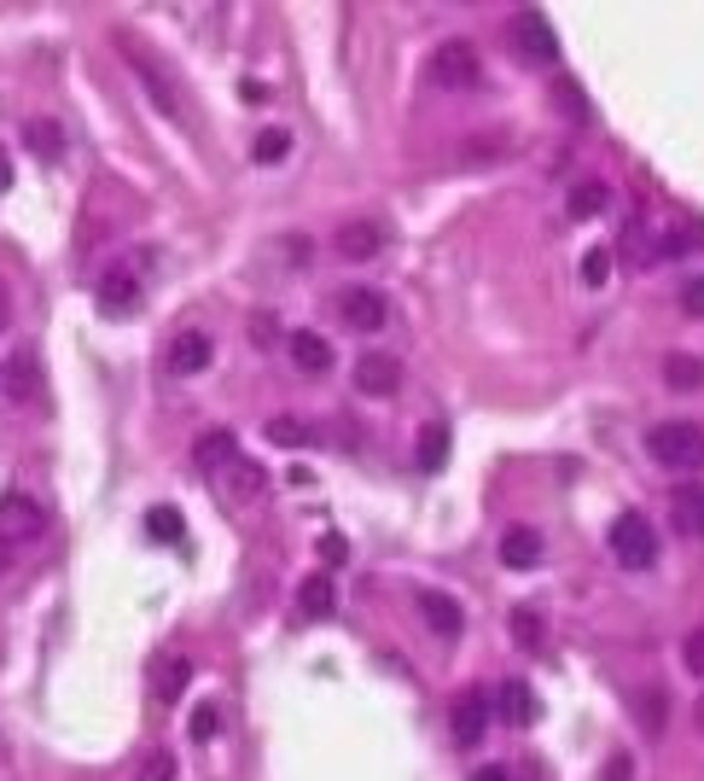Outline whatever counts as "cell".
<instances>
[{
    "label": "cell",
    "instance_id": "25",
    "mask_svg": "<svg viewBox=\"0 0 704 781\" xmlns=\"http://www.w3.org/2000/svg\"><path fill=\"white\" fill-rule=\"evenodd\" d=\"M675 520H681V531H693V537H704V484L675 490Z\"/></svg>",
    "mask_w": 704,
    "mask_h": 781
},
{
    "label": "cell",
    "instance_id": "32",
    "mask_svg": "<svg viewBox=\"0 0 704 781\" xmlns=\"http://www.w3.org/2000/svg\"><path fill=\"white\" fill-rule=\"evenodd\" d=\"M606 280H611V252H606V245H594V252L583 257V286H588V292H599Z\"/></svg>",
    "mask_w": 704,
    "mask_h": 781
},
{
    "label": "cell",
    "instance_id": "41",
    "mask_svg": "<svg viewBox=\"0 0 704 781\" xmlns=\"http://www.w3.org/2000/svg\"><path fill=\"white\" fill-rule=\"evenodd\" d=\"M0 193H12V158L0 152Z\"/></svg>",
    "mask_w": 704,
    "mask_h": 781
},
{
    "label": "cell",
    "instance_id": "35",
    "mask_svg": "<svg viewBox=\"0 0 704 781\" xmlns=\"http://www.w3.org/2000/svg\"><path fill=\"white\" fill-rule=\"evenodd\" d=\"M681 660H687V671H693V676H704V624H698V630H687V642H681Z\"/></svg>",
    "mask_w": 704,
    "mask_h": 781
},
{
    "label": "cell",
    "instance_id": "34",
    "mask_svg": "<svg viewBox=\"0 0 704 781\" xmlns=\"http://www.w3.org/2000/svg\"><path fill=\"white\" fill-rule=\"evenodd\" d=\"M681 315H693V321H704V275H693V280H681Z\"/></svg>",
    "mask_w": 704,
    "mask_h": 781
},
{
    "label": "cell",
    "instance_id": "28",
    "mask_svg": "<svg viewBox=\"0 0 704 781\" xmlns=\"http://www.w3.org/2000/svg\"><path fill=\"white\" fill-rule=\"evenodd\" d=\"M147 531H152L158 543H181V537H186L181 507H152V513H147Z\"/></svg>",
    "mask_w": 704,
    "mask_h": 781
},
{
    "label": "cell",
    "instance_id": "17",
    "mask_svg": "<svg viewBox=\"0 0 704 781\" xmlns=\"http://www.w3.org/2000/svg\"><path fill=\"white\" fill-rule=\"evenodd\" d=\"M186 683H193V665H186V660H158V671H152V700L170 706Z\"/></svg>",
    "mask_w": 704,
    "mask_h": 781
},
{
    "label": "cell",
    "instance_id": "21",
    "mask_svg": "<svg viewBox=\"0 0 704 781\" xmlns=\"http://www.w3.org/2000/svg\"><path fill=\"white\" fill-rule=\"evenodd\" d=\"M239 456V438L234 431H204V438L193 443V461L198 467H221V461H234Z\"/></svg>",
    "mask_w": 704,
    "mask_h": 781
},
{
    "label": "cell",
    "instance_id": "4",
    "mask_svg": "<svg viewBox=\"0 0 704 781\" xmlns=\"http://www.w3.org/2000/svg\"><path fill=\"white\" fill-rule=\"evenodd\" d=\"M507 35H512V47H519L530 65H553V58H559V35H553V24H548L535 7H519V12H512Z\"/></svg>",
    "mask_w": 704,
    "mask_h": 781
},
{
    "label": "cell",
    "instance_id": "20",
    "mask_svg": "<svg viewBox=\"0 0 704 781\" xmlns=\"http://www.w3.org/2000/svg\"><path fill=\"white\" fill-rule=\"evenodd\" d=\"M606 181H576V188H571V199H565V211L576 216V222H588V216H599V211H606Z\"/></svg>",
    "mask_w": 704,
    "mask_h": 781
},
{
    "label": "cell",
    "instance_id": "15",
    "mask_svg": "<svg viewBox=\"0 0 704 781\" xmlns=\"http://www.w3.org/2000/svg\"><path fill=\"white\" fill-rule=\"evenodd\" d=\"M501 566H512V571H535V566H542V537H535L530 525H512L507 537H501Z\"/></svg>",
    "mask_w": 704,
    "mask_h": 781
},
{
    "label": "cell",
    "instance_id": "1",
    "mask_svg": "<svg viewBox=\"0 0 704 781\" xmlns=\"http://www.w3.org/2000/svg\"><path fill=\"white\" fill-rule=\"evenodd\" d=\"M647 449L658 467L670 472H698L704 467V426L698 420H658L647 431Z\"/></svg>",
    "mask_w": 704,
    "mask_h": 781
},
{
    "label": "cell",
    "instance_id": "12",
    "mask_svg": "<svg viewBox=\"0 0 704 781\" xmlns=\"http://www.w3.org/2000/svg\"><path fill=\"white\" fill-rule=\"evenodd\" d=\"M129 71H134L140 82H147V94H152V106H158V111H170V117H181V94H175V82H170V76H163V71L152 65V58H147V53H129Z\"/></svg>",
    "mask_w": 704,
    "mask_h": 781
},
{
    "label": "cell",
    "instance_id": "7",
    "mask_svg": "<svg viewBox=\"0 0 704 781\" xmlns=\"http://www.w3.org/2000/svg\"><path fill=\"white\" fill-rule=\"evenodd\" d=\"M338 315L356 327V333H379V327L390 321V303H385V292H372V286H349V292L338 298Z\"/></svg>",
    "mask_w": 704,
    "mask_h": 781
},
{
    "label": "cell",
    "instance_id": "36",
    "mask_svg": "<svg viewBox=\"0 0 704 781\" xmlns=\"http://www.w3.org/2000/svg\"><path fill=\"white\" fill-rule=\"evenodd\" d=\"M599 781H635V752H611L606 770H599Z\"/></svg>",
    "mask_w": 704,
    "mask_h": 781
},
{
    "label": "cell",
    "instance_id": "22",
    "mask_svg": "<svg viewBox=\"0 0 704 781\" xmlns=\"http://www.w3.org/2000/svg\"><path fill=\"white\" fill-rule=\"evenodd\" d=\"M635 706H640V724H647V735H664V724H670V694L664 688H640L635 694Z\"/></svg>",
    "mask_w": 704,
    "mask_h": 781
},
{
    "label": "cell",
    "instance_id": "26",
    "mask_svg": "<svg viewBox=\"0 0 704 781\" xmlns=\"http://www.w3.org/2000/svg\"><path fill=\"white\" fill-rule=\"evenodd\" d=\"M24 140H30L41 158H58V152H65V135H58V122H47V117H30V122H24Z\"/></svg>",
    "mask_w": 704,
    "mask_h": 781
},
{
    "label": "cell",
    "instance_id": "23",
    "mask_svg": "<svg viewBox=\"0 0 704 781\" xmlns=\"http://www.w3.org/2000/svg\"><path fill=\"white\" fill-rule=\"evenodd\" d=\"M297 607L308 612V619H326V612H333V578H326V571H315V578H303V589H297Z\"/></svg>",
    "mask_w": 704,
    "mask_h": 781
},
{
    "label": "cell",
    "instance_id": "29",
    "mask_svg": "<svg viewBox=\"0 0 704 781\" xmlns=\"http://www.w3.org/2000/svg\"><path fill=\"white\" fill-rule=\"evenodd\" d=\"M186 735H193V741H216V735H221V706H216V700L193 706V717H186Z\"/></svg>",
    "mask_w": 704,
    "mask_h": 781
},
{
    "label": "cell",
    "instance_id": "5",
    "mask_svg": "<svg viewBox=\"0 0 704 781\" xmlns=\"http://www.w3.org/2000/svg\"><path fill=\"white\" fill-rule=\"evenodd\" d=\"M489 717H495L489 694H484V688H466L461 700H454V712H448L454 741H461V747H478V741H484V729H489Z\"/></svg>",
    "mask_w": 704,
    "mask_h": 781
},
{
    "label": "cell",
    "instance_id": "39",
    "mask_svg": "<svg viewBox=\"0 0 704 781\" xmlns=\"http://www.w3.org/2000/svg\"><path fill=\"white\" fill-rule=\"evenodd\" d=\"M239 94L251 99V106H262V99H268V88H262V82H239Z\"/></svg>",
    "mask_w": 704,
    "mask_h": 781
},
{
    "label": "cell",
    "instance_id": "31",
    "mask_svg": "<svg viewBox=\"0 0 704 781\" xmlns=\"http://www.w3.org/2000/svg\"><path fill=\"white\" fill-rule=\"evenodd\" d=\"M285 152H292V135H285V129H262V135L251 140V158H257V163H280Z\"/></svg>",
    "mask_w": 704,
    "mask_h": 781
},
{
    "label": "cell",
    "instance_id": "37",
    "mask_svg": "<svg viewBox=\"0 0 704 781\" xmlns=\"http://www.w3.org/2000/svg\"><path fill=\"white\" fill-rule=\"evenodd\" d=\"M274 339H280V321H274V315H257V321H251V344H262V351H268Z\"/></svg>",
    "mask_w": 704,
    "mask_h": 781
},
{
    "label": "cell",
    "instance_id": "43",
    "mask_svg": "<svg viewBox=\"0 0 704 781\" xmlns=\"http://www.w3.org/2000/svg\"><path fill=\"white\" fill-rule=\"evenodd\" d=\"M693 717H698V729H704V700H698V706H693Z\"/></svg>",
    "mask_w": 704,
    "mask_h": 781
},
{
    "label": "cell",
    "instance_id": "27",
    "mask_svg": "<svg viewBox=\"0 0 704 781\" xmlns=\"http://www.w3.org/2000/svg\"><path fill=\"white\" fill-rule=\"evenodd\" d=\"M268 438L285 449H303V443H315V426H303L297 415H280V420H268Z\"/></svg>",
    "mask_w": 704,
    "mask_h": 781
},
{
    "label": "cell",
    "instance_id": "38",
    "mask_svg": "<svg viewBox=\"0 0 704 781\" xmlns=\"http://www.w3.org/2000/svg\"><path fill=\"white\" fill-rule=\"evenodd\" d=\"M321 554H326V560L338 566V560H349V543L338 537V531H326V537H321Z\"/></svg>",
    "mask_w": 704,
    "mask_h": 781
},
{
    "label": "cell",
    "instance_id": "9",
    "mask_svg": "<svg viewBox=\"0 0 704 781\" xmlns=\"http://www.w3.org/2000/svg\"><path fill=\"white\" fill-rule=\"evenodd\" d=\"M210 356H216V344H210V333H198V327H186V333L170 339V374H181V379L204 374Z\"/></svg>",
    "mask_w": 704,
    "mask_h": 781
},
{
    "label": "cell",
    "instance_id": "11",
    "mask_svg": "<svg viewBox=\"0 0 704 781\" xmlns=\"http://www.w3.org/2000/svg\"><path fill=\"white\" fill-rule=\"evenodd\" d=\"M448 449H454L448 426L443 420H425L420 438H413V467H420V472H443L448 467Z\"/></svg>",
    "mask_w": 704,
    "mask_h": 781
},
{
    "label": "cell",
    "instance_id": "13",
    "mask_svg": "<svg viewBox=\"0 0 704 781\" xmlns=\"http://www.w3.org/2000/svg\"><path fill=\"white\" fill-rule=\"evenodd\" d=\"M338 252H344L349 263L379 257V252H385V228H379V222H344V228H338Z\"/></svg>",
    "mask_w": 704,
    "mask_h": 781
},
{
    "label": "cell",
    "instance_id": "8",
    "mask_svg": "<svg viewBox=\"0 0 704 781\" xmlns=\"http://www.w3.org/2000/svg\"><path fill=\"white\" fill-rule=\"evenodd\" d=\"M94 303H99L106 315H134V310H140V280H134V269H106V275H99Z\"/></svg>",
    "mask_w": 704,
    "mask_h": 781
},
{
    "label": "cell",
    "instance_id": "3",
    "mask_svg": "<svg viewBox=\"0 0 704 781\" xmlns=\"http://www.w3.org/2000/svg\"><path fill=\"white\" fill-rule=\"evenodd\" d=\"M431 76H437L443 88H478L484 82V53L472 47V41H443V47L431 53Z\"/></svg>",
    "mask_w": 704,
    "mask_h": 781
},
{
    "label": "cell",
    "instance_id": "10",
    "mask_svg": "<svg viewBox=\"0 0 704 781\" xmlns=\"http://www.w3.org/2000/svg\"><path fill=\"white\" fill-rule=\"evenodd\" d=\"M420 612H425L431 635H443V642H454V635L466 630V612H461V601H454V595H443V589H420Z\"/></svg>",
    "mask_w": 704,
    "mask_h": 781
},
{
    "label": "cell",
    "instance_id": "40",
    "mask_svg": "<svg viewBox=\"0 0 704 781\" xmlns=\"http://www.w3.org/2000/svg\"><path fill=\"white\" fill-rule=\"evenodd\" d=\"M472 781H507V770L501 764H484V770H472Z\"/></svg>",
    "mask_w": 704,
    "mask_h": 781
},
{
    "label": "cell",
    "instance_id": "42",
    "mask_svg": "<svg viewBox=\"0 0 704 781\" xmlns=\"http://www.w3.org/2000/svg\"><path fill=\"white\" fill-rule=\"evenodd\" d=\"M12 321V298H7V286H0V327Z\"/></svg>",
    "mask_w": 704,
    "mask_h": 781
},
{
    "label": "cell",
    "instance_id": "30",
    "mask_svg": "<svg viewBox=\"0 0 704 781\" xmlns=\"http://www.w3.org/2000/svg\"><path fill=\"white\" fill-rule=\"evenodd\" d=\"M553 99H559V111H565L571 122H588V99H583V88H576L571 76H559V82H553Z\"/></svg>",
    "mask_w": 704,
    "mask_h": 781
},
{
    "label": "cell",
    "instance_id": "2",
    "mask_svg": "<svg viewBox=\"0 0 704 781\" xmlns=\"http://www.w3.org/2000/svg\"><path fill=\"white\" fill-rule=\"evenodd\" d=\"M606 543L617 554V566H629V571L658 566V531H652V520H640V513H617Z\"/></svg>",
    "mask_w": 704,
    "mask_h": 781
},
{
    "label": "cell",
    "instance_id": "14",
    "mask_svg": "<svg viewBox=\"0 0 704 781\" xmlns=\"http://www.w3.org/2000/svg\"><path fill=\"white\" fill-rule=\"evenodd\" d=\"M495 700H501V717H507L512 729H530L535 724V688L524 683V676H507Z\"/></svg>",
    "mask_w": 704,
    "mask_h": 781
},
{
    "label": "cell",
    "instance_id": "16",
    "mask_svg": "<svg viewBox=\"0 0 704 781\" xmlns=\"http://www.w3.org/2000/svg\"><path fill=\"white\" fill-rule=\"evenodd\" d=\"M292 362L303 367V374H333V344L303 327V333H292Z\"/></svg>",
    "mask_w": 704,
    "mask_h": 781
},
{
    "label": "cell",
    "instance_id": "33",
    "mask_svg": "<svg viewBox=\"0 0 704 781\" xmlns=\"http://www.w3.org/2000/svg\"><path fill=\"white\" fill-rule=\"evenodd\" d=\"M181 764H175V752H147L140 758V781H175Z\"/></svg>",
    "mask_w": 704,
    "mask_h": 781
},
{
    "label": "cell",
    "instance_id": "19",
    "mask_svg": "<svg viewBox=\"0 0 704 781\" xmlns=\"http://www.w3.org/2000/svg\"><path fill=\"white\" fill-rule=\"evenodd\" d=\"M0 525H7V537H35V531H41V507L24 502V496H7V507H0Z\"/></svg>",
    "mask_w": 704,
    "mask_h": 781
},
{
    "label": "cell",
    "instance_id": "18",
    "mask_svg": "<svg viewBox=\"0 0 704 781\" xmlns=\"http://www.w3.org/2000/svg\"><path fill=\"white\" fill-rule=\"evenodd\" d=\"M664 385H670V390H704V362L687 356V351L664 356Z\"/></svg>",
    "mask_w": 704,
    "mask_h": 781
},
{
    "label": "cell",
    "instance_id": "24",
    "mask_svg": "<svg viewBox=\"0 0 704 781\" xmlns=\"http://www.w3.org/2000/svg\"><path fill=\"white\" fill-rule=\"evenodd\" d=\"M512 642H519L524 653H535V648H542V635H548V624H542V612H535V607H512Z\"/></svg>",
    "mask_w": 704,
    "mask_h": 781
},
{
    "label": "cell",
    "instance_id": "6",
    "mask_svg": "<svg viewBox=\"0 0 704 781\" xmlns=\"http://www.w3.org/2000/svg\"><path fill=\"white\" fill-rule=\"evenodd\" d=\"M397 385H402V356H390V351L356 356V390L361 397H390Z\"/></svg>",
    "mask_w": 704,
    "mask_h": 781
}]
</instances>
